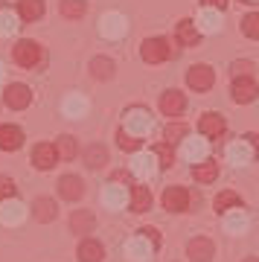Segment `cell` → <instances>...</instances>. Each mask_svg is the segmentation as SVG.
<instances>
[{
    "label": "cell",
    "instance_id": "f6af8a7d",
    "mask_svg": "<svg viewBox=\"0 0 259 262\" xmlns=\"http://www.w3.org/2000/svg\"><path fill=\"white\" fill-rule=\"evenodd\" d=\"M114 181H122V184H128V181H131V172L120 169V172H114Z\"/></svg>",
    "mask_w": 259,
    "mask_h": 262
},
{
    "label": "cell",
    "instance_id": "d4e9b609",
    "mask_svg": "<svg viewBox=\"0 0 259 262\" xmlns=\"http://www.w3.org/2000/svg\"><path fill=\"white\" fill-rule=\"evenodd\" d=\"M102 204L111 207V210H120V207L125 204V187H117V184L105 187L102 189Z\"/></svg>",
    "mask_w": 259,
    "mask_h": 262
},
{
    "label": "cell",
    "instance_id": "b9f144b4",
    "mask_svg": "<svg viewBox=\"0 0 259 262\" xmlns=\"http://www.w3.org/2000/svg\"><path fill=\"white\" fill-rule=\"evenodd\" d=\"M15 198V181L12 178H0V204Z\"/></svg>",
    "mask_w": 259,
    "mask_h": 262
},
{
    "label": "cell",
    "instance_id": "8d00e7d4",
    "mask_svg": "<svg viewBox=\"0 0 259 262\" xmlns=\"http://www.w3.org/2000/svg\"><path fill=\"white\" fill-rule=\"evenodd\" d=\"M18 18L9 9H0V35H12V32H18Z\"/></svg>",
    "mask_w": 259,
    "mask_h": 262
},
{
    "label": "cell",
    "instance_id": "4fadbf2b",
    "mask_svg": "<svg viewBox=\"0 0 259 262\" xmlns=\"http://www.w3.org/2000/svg\"><path fill=\"white\" fill-rule=\"evenodd\" d=\"M224 128H227V125H224V117L222 114H213V111L204 114L201 122H198V131H201L204 137H222Z\"/></svg>",
    "mask_w": 259,
    "mask_h": 262
},
{
    "label": "cell",
    "instance_id": "e0dca14e",
    "mask_svg": "<svg viewBox=\"0 0 259 262\" xmlns=\"http://www.w3.org/2000/svg\"><path fill=\"white\" fill-rule=\"evenodd\" d=\"M79 262H102V256H105V248H102V242H96V239H84L82 245H79Z\"/></svg>",
    "mask_w": 259,
    "mask_h": 262
},
{
    "label": "cell",
    "instance_id": "ac0fdd59",
    "mask_svg": "<svg viewBox=\"0 0 259 262\" xmlns=\"http://www.w3.org/2000/svg\"><path fill=\"white\" fill-rule=\"evenodd\" d=\"M20 219H24V204H20V201L9 198V201L0 204V222H3V225H18Z\"/></svg>",
    "mask_w": 259,
    "mask_h": 262
},
{
    "label": "cell",
    "instance_id": "7402d4cb",
    "mask_svg": "<svg viewBox=\"0 0 259 262\" xmlns=\"http://www.w3.org/2000/svg\"><path fill=\"white\" fill-rule=\"evenodd\" d=\"M58 213V207L53 198H35V204H32V215H35L38 222H53Z\"/></svg>",
    "mask_w": 259,
    "mask_h": 262
},
{
    "label": "cell",
    "instance_id": "f35d334b",
    "mask_svg": "<svg viewBox=\"0 0 259 262\" xmlns=\"http://www.w3.org/2000/svg\"><path fill=\"white\" fill-rule=\"evenodd\" d=\"M186 134H189V131H186V125H181V122H169L166 131H163V137H166L169 146H172L175 140H184Z\"/></svg>",
    "mask_w": 259,
    "mask_h": 262
},
{
    "label": "cell",
    "instance_id": "6da1fadb",
    "mask_svg": "<svg viewBox=\"0 0 259 262\" xmlns=\"http://www.w3.org/2000/svg\"><path fill=\"white\" fill-rule=\"evenodd\" d=\"M140 56H143V61H148V64H160V61H166L169 56H175V50L169 47L166 38H146L143 47H140Z\"/></svg>",
    "mask_w": 259,
    "mask_h": 262
},
{
    "label": "cell",
    "instance_id": "277c9868",
    "mask_svg": "<svg viewBox=\"0 0 259 262\" xmlns=\"http://www.w3.org/2000/svg\"><path fill=\"white\" fill-rule=\"evenodd\" d=\"M152 125H155V120H152V114L143 111V108H131V111L125 114V131H131L134 137L148 134V131H152Z\"/></svg>",
    "mask_w": 259,
    "mask_h": 262
},
{
    "label": "cell",
    "instance_id": "836d02e7",
    "mask_svg": "<svg viewBox=\"0 0 259 262\" xmlns=\"http://www.w3.org/2000/svg\"><path fill=\"white\" fill-rule=\"evenodd\" d=\"M236 207H242V198L236 195V192H219V198H215V210L219 213H230V210H236Z\"/></svg>",
    "mask_w": 259,
    "mask_h": 262
},
{
    "label": "cell",
    "instance_id": "ee69618b",
    "mask_svg": "<svg viewBox=\"0 0 259 262\" xmlns=\"http://www.w3.org/2000/svg\"><path fill=\"white\" fill-rule=\"evenodd\" d=\"M201 3H204V6H207V9H215V12H219V9H224V6H227V0H201Z\"/></svg>",
    "mask_w": 259,
    "mask_h": 262
},
{
    "label": "cell",
    "instance_id": "d590c367",
    "mask_svg": "<svg viewBox=\"0 0 259 262\" xmlns=\"http://www.w3.org/2000/svg\"><path fill=\"white\" fill-rule=\"evenodd\" d=\"M84 12H88L84 0H61V15L64 18H82Z\"/></svg>",
    "mask_w": 259,
    "mask_h": 262
},
{
    "label": "cell",
    "instance_id": "4316f807",
    "mask_svg": "<svg viewBox=\"0 0 259 262\" xmlns=\"http://www.w3.org/2000/svg\"><path fill=\"white\" fill-rule=\"evenodd\" d=\"M84 111H88V99L79 94H70L64 99V114L67 117H73V120H79V117H84Z\"/></svg>",
    "mask_w": 259,
    "mask_h": 262
},
{
    "label": "cell",
    "instance_id": "603a6c76",
    "mask_svg": "<svg viewBox=\"0 0 259 262\" xmlns=\"http://www.w3.org/2000/svg\"><path fill=\"white\" fill-rule=\"evenodd\" d=\"M192 175H195V181H201V184H213V181L219 178V163H215V160H201V163L192 166Z\"/></svg>",
    "mask_w": 259,
    "mask_h": 262
},
{
    "label": "cell",
    "instance_id": "f1b7e54d",
    "mask_svg": "<svg viewBox=\"0 0 259 262\" xmlns=\"http://www.w3.org/2000/svg\"><path fill=\"white\" fill-rule=\"evenodd\" d=\"M18 9H20V18L24 20H38L44 15V0H20Z\"/></svg>",
    "mask_w": 259,
    "mask_h": 262
},
{
    "label": "cell",
    "instance_id": "5bb4252c",
    "mask_svg": "<svg viewBox=\"0 0 259 262\" xmlns=\"http://www.w3.org/2000/svg\"><path fill=\"white\" fill-rule=\"evenodd\" d=\"M230 94L239 105L242 102H253V99H256V82H253V79H233Z\"/></svg>",
    "mask_w": 259,
    "mask_h": 262
},
{
    "label": "cell",
    "instance_id": "ffe728a7",
    "mask_svg": "<svg viewBox=\"0 0 259 262\" xmlns=\"http://www.w3.org/2000/svg\"><path fill=\"white\" fill-rule=\"evenodd\" d=\"M131 210H134V213L152 210V192H148V187H140V184L131 187Z\"/></svg>",
    "mask_w": 259,
    "mask_h": 262
},
{
    "label": "cell",
    "instance_id": "3957f363",
    "mask_svg": "<svg viewBox=\"0 0 259 262\" xmlns=\"http://www.w3.org/2000/svg\"><path fill=\"white\" fill-rule=\"evenodd\" d=\"M213 82H215V73H213V67H207V64H192L189 73H186V84H189L192 91H198V94L210 91Z\"/></svg>",
    "mask_w": 259,
    "mask_h": 262
},
{
    "label": "cell",
    "instance_id": "30bf717a",
    "mask_svg": "<svg viewBox=\"0 0 259 262\" xmlns=\"http://www.w3.org/2000/svg\"><path fill=\"white\" fill-rule=\"evenodd\" d=\"M58 160V151L56 146H50V143H38L35 149H32V163L38 169H53Z\"/></svg>",
    "mask_w": 259,
    "mask_h": 262
},
{
    "label": "cell",
    "instance_id": "60d3db41",
    "mask_svg": "<svg viewBox=\"0 0 259 262\" xmlns=\"http://www.w3.org/2000/svg\"><path fill=\"white\" fill-rule=\"evenodd\" d=\"M253 70V61H233V79H250Z\"/></svg>",
    "mask_w": 259,
    "mask_h": 262
},
{
    "label": "cell",
    "instance_id": "484cf974",
    "mask_svg": "<svg viewBox=\"0 0 259 262\" xmlns=\"http://www.w3.org/2000/svg\"><path fill=\"white\" fill-rule=\"evenodd\" d=\"M195 27H198V32H219L222 29V15L215 9H204Z\"/></svg>",
    "mask_w": 259,
    "mask_h": 262
},
{
    "label": "cell",
    "instance_id": "d6986e66",
    "mask_svg": "<svg viewBox=\"0 0 259 262\" xmlns=\"http://www.w3.org/2000/svg\"><path fill=\"white\" fill-rule=\"evenodd\" d=\"M152 251H155V248H152L143 236H137V239H131V242L125 245V256H128V259H134V262L148 259V256H152Z\"/></svg>",
    "mask_w": 259,
    "mask_h": 262
},
{
    "label": "cell",
    "instance_id": "7bdbcfd3",
    "mask_svg": "<svg viewBox=\"0 0 259 262\" xmlns=\"http://www.w3.org/2000/svg\"><path fill=\"white\" fill-rule=\"evenodd\" d=\"M140 236H143L152 248H158V245H160V233L155 230V227H143V230H140Z\"/></svg>",
    "mask_w": 259,
    "mask_h": 262
},
{
    "label": "cell",
    "instance_id": "ba28073f",
    "mask_svg": "<svg viewBox=\"0 0 259 262\" xmlns=\"http://www.w3.org/2000/svg\"><path fill=\"white\" fill-rule=\"evenodd\" d=\"M125 29H128V20L122 18V15H117V12L105 15L102 24H99V32L105 38H122V35H125Z\"/></svg>",
    "mask_w": 259,
    "mask_h": 262
},
{
    "label": "cell",
    "instance_id": "2e32d148",
    "mask_svg": "<svg viewBox=\"0 0 259 262\" xmlns=\"http://www.w3.org/2000/svg\"><path fill=\"white\" fill-rule=\"evenodd\" d=\"M253 146H250L248 140H239V143H233L230 149H227V158H230V163H236V166H245V163H250L253 160Z\"/></svg>",
    "mask_w": 259,
    "mask_h": 262
},
{
    "label": "cell",
    "instance_id": "d6a6232c",
    "mask_svg": "<svg viewBox=\"0 0 259 262\" xmlns=\"http://www.w3.org/2000/svg\"><path fill=\"white\" fill-rule=\"evenodd\" d=\"M105 160H108V151L102 149L99 143H93V146H88V149H84V163H88L91 169H99Z\"/></svg>",
    "mask_w": 259,
    "mask_h": 262
},
{
    "label": "cell",
    "instance_id": "5b68a950",
    "mask_svg": "<svg viewBox=\"0 0 259 262\" xmlns=\"http://www.w3.org/2000/svg\"><path fill=\"white\" fill-rule=\"evenodd\" d=\"M3 102L9 105L12 111H24V108H29V102H32V91H29L27 84L15 82L3 91Z\"/></svg>",
    "mask_w": 259,
    "mask_h": 262
},
{
    "label": "cell",
    "instance_id": "cb8c5ba5",
    "mask_svg": "<svg viewBox=\"0 0 259 262\" xmlns=\"http://www.w3.org/2000/svg\"><path fill=\"white\" fill-rule=\"evenodd\" d=\"M93 225H96V219H93L91 210H76L70 215V227H73V233H91Z\"/></svg>",
    "mask_w": 259,
    "mask_h": 262
},
{
    "label": "cell",
    "instance_id": "9a60e30c",
    "mask_svg": "<svg viewBox=\"0 0 259 262\" xmlns=\"http://www.w3.org/2000/svg\"><path fill=\"white\" fill-rule=\"evenodd\" d=\"M184 108H186V99L181 91H166V94L160 96V111L166 114V117H178Z\"/></svg>",
    "mask_w": 259,
    "mask_h": 262
},
{
    "label": "cell",
    "instance_id": "83f0119b",
    "mask_svg": "<svg viewBox=\"0 0 259 262\" xmlns=\"http://www.w3.org/2000/svg\"><path fill=\"white\" fill-rule=\"evenodd\" d=\"M224 227H227V233H245V230H248V215H245L239 207H236L233 213H227V219H224Z\"/></svg>",
    "mask_w": 259,
    "mask_h": 262
},
{
    "label": "cell",
    "instance_id": "c3c4849f",
    "mask_svg": "<svg viewBox=\"0 0 259 262\" xmlns=\"http://www.w3.org/2000/svg\"><path fill=\"white\" fill-rule=\"evenodd\" d=\"M0 79H3V67H0Z\"/></svg>",
    "mask_w": 259,
    "mask_h": 262
},
{
    "label": "cell",
    "instance_id": "7dc6e473",
    "mask_svg": "<svg viewBox=\"0 0 259 262\" xmlns=\"http://www.w3.org/2000/svg\"><path fill=\"white\" fill-rule=\"evenodd\" d=\"M245 3H259V0H245Z\"/></svg>",
    "mask_w": 259,
    "mask_h": 262
},
{
    "label": "cell",
    "instance_id": "1f68e13d",
    "mask_svg": "<svg viewBox=\"0 0 259 262\" xmlns=\"http://www.w3.org/2000/svg\"><path fill=\"white\" fill-rule=\"evenodd\" d=\"M56 151H58V158L73 160L76 155H79V146H76V140L70 137V134H61V137L56 140Z\"/></svg>",
    "mask_w": 259,
    "mask_h": 262
},
{
    "label": "cell",
    "instance_id": "8992f818",
    "mask_svg": "<svg viewBox=\"0 0 259 262\" xmlns=\"http://www.w3.org/2000/svg\"><path fill=\"white\" fill-rule=\"evenodd\" d=\"M163 207H166L169 213H184L186 207H189V192L184 187H169L163 192Z\"/></svg>",
    "mask_w": 259,
    "mask_h": 262
},
{
    "label": "cell",
    "instance_id": "4dcf8cb0",
    "mask_svg": "<svg viewBox=\"0 0 259 262\" xmlns=\"http://www.w3.org/2000/svg\"><path fill=\"white\" fill-rule=\"evenodd\" d=\"M91 73L96 76V79H102V82H105V79H111V76H114V61H111V58H105V56H96L91 61Z\"/></svg>",
    "mask_w": 259,
    "mask_h": 262
},
{
    "label": "cell",
    "instance_id": "44dd1931",
    "mask_svg": "<svg viewBox=\"0 0 259 262\" xmlns=\"http://www.w3.org/2000/svg\"><path fill=\"white\" fill-rule=\"evenodd\" d=\"M178 41H181L184 47H195V44L201 41V32L195 27V20H181V24H178Z\"/></svg>",
    "mask_w": 259,
    "mask_h": 262
},
{
    "label": "cell",
    "instance_id": "e575fe53",
    "mask_svg": "<svg viewBox=\"0 0 259 262\" xmlns=\"http://www.w3.org/2000/svg\"><path fill=\"white\" fill-rule=\"evenodd\" d=\"M117 146H120L122 151H137L140 146H143V140H140V137H134L131 131L120 128V131H117Z\"/></svg>",
    "mask_w": 259,
    "mask_h": 262
},
{
    "label": "cell",
    "instance_id": "8fae6325",
    "mask_svg": "<svg viewBox=\"0 0 259 262\" xmlns=\"http://www.w3.org/2000/svg\"><path fill=\"white\" fill-rule=\"evenodd\" d=\"M158 158H155V151H148V155H137L134 163H131V175H137V178H152L155 172H158Z\"/></svg>",
    "mask_w": 259,
    "mask_h": 262
},
{
    "label": "cell",
    "instance_id": "7c38bea8",
    "mask_svg": "<svg viewBox=\"0 0 259 262\" xmlns=\"http://www.w3.org/2000/svg\"><path fill=\"white\" fill-rule=\"evenodd\" d=\"M24 146V131L18 125H0V151H15Z\"/></svg>",
    "mask_w": 259,
    "mask_h": 262
},
{
    "label": "cell",
    "instance_id": "ab89813d",
    "mask_svg": "<svg viewBox=\"0 0 259 262\" xmlns=\"http://www.w3.org/2000/svg\"><path fill=\"white\" fill-rule=\"evenodd\" d=\"M155 158H158V166H160V169H169V166H172V160H175V155H172V146H169V143L158 146V149H155Z\"/></svg>",
    "mask_w": 259,
    "mask_h": 262
},
{
    "label": "cell",
    "instance_id": "9c48e42d",
    "mask_svg": "<svg viewBox=\"0 0 259 262\" xmlns=\"http://www.w3.org/2000/svg\"><path fill=\"white\" fill-rule=\"evenodd\" d=\"M58 192H61V198H67V201H79V198L84 195V181L79 178V175H64V178L58 181Z\"/></svg>",
    "mask_w": 259,
    "mask_h": 262
},
{
    "label": "cell",
    "instance_id": "52a82bcc",
    "mask_svg": "<svg viewBox=\"0 0 259 262\" xmlns=\"http://www.w3.org/2000/svg\"><path fill=\"white\" fill-rule=\"evenodd\" d=\"M186 253H189V259H192V262H210V259H213V253H215V248H213L210 239L195 236L192 242L186 245Z\"/></svg>",
    "mask_w": 259,
    "mask_h": 262
},
{
    "label": "cell",
    "instance_id": "f546056e",
    "mask_svg": "<svg viewBox=\"0 0 259 262\" xmlns=\"http://www.w3.org/2000/svg\"><path fill=\"white\" fill-rule=\"evenodd\" d=\"M184 158L192 163H201L207 158V143L204 140H184Z\"/></svg>",
    "mask_w": 259,
    "mask_h": 262
},
{
    "label": "cell",
    "instance_id": "bcb514c9",
    "mask_svg": "<svg viewBox=\"0 0 259 262\" xmlns=\"http://www.w3.org/2000/svg\"><path fill=\"white\" fill-rule=\"evenodd\" d=\"M242 262H259V256H248V259H242Z\"/></svg>",
    "mask_w": 259,
    "mask_h": 262
},
{
    "label": "cell",
    "instance_id": "7a4b0ae2",
    "mask_svg": "<svg viewBox=\"0 0 259 262\" xmlns=\"http://www.w3.org/2000/svg\"><path fill=\"white\" fill-rule=\"evenodd\" d=\"M41 44H35V41H18L15 44V50H12V58H15V64L27 67V70H32L35 64H41Z\"/></svg>",
    "mask_w": 259,
    "mask_h": 262
},
{
    "label": "cell",
    "instance_id": "74e56055",
    "mask_svg": "<svg viewBox=\"0 0 259 262\" xmlns=\"http://www.w3.org/2000/svg\"><path fill=\"white\" fill-rule=\"evenodd\" d=\"M242 32L256 41V38H259V12H250V15H245V20H242Z\"/></svg>",
    "mask_w": 259,
    "mask_h": 262
}]
</instances>
